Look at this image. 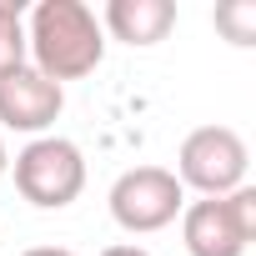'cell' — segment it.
I'll return each instance as SVG.
<instances>
[{
	"label": "cell",
	"instance_id": "cell-1",
	"mask_svg": "<svg viewBox=\"0 0 256 256\" xmlns=\"http://www.w3.org/2000/svg\"><path fill=\"white\" fill-rule=\"evenodd\" d=\"M26 46L36 56V70L60 86V80H80L100 66L106 30H100L96 10L80 6V0H40L26 26Z\"/></svg>",
	"mask_w": 256,
	"mask_h": 256
},
{
	"label": "cell",
	"instance_id": "cell-2",
	"mask_svg": "<svg viewBox=\"0 0 256 256\" xmlns=\"http://www.w3.org/2000/svg\"><path fill=\"white\" fill-rule=\"evenodd\" d=\"M16 191L40 206V211H60L86 191V156L76 141L66 136H36L20 156H16Z\"/></svg>",
	"mask_w": 256,
	"mask_h": 256
},
{
	"label": "cell",
	"instance_id": "cell-3",
	"mask_svg": "<svg viewBox=\"0 0 256 256\" xmlns=\"http://www.w3.org/2000/svg\"><path fill=\"white\" fill-rule=\"evenodd\" d=\"M181 211H186V186L166 166H131L110 186V216L131 236H151V231L171 226Z\"/></svg>",
	"mask_w": 256,
	"mask_h": 256
},
{
	"label": "cell",
	"instance_id": "cell-4",
	"mask_svg": "<svg viewBox=\"0 0 256 256\" xmlns=\"http://www.w3.org/2000/svg\"><path fill=\"white\" fill-rule=\"evenodd\" d=\"M246 166L251 151L231 126H201L176 151V181L201 196H231L236 186H246Z\"/></svg>",
	"mask_w": 256,
	"mask_h": 256
},
{
	"label": "cell",
	"instance_id": "cell-5",
	"mask_svg": "<svg viewBox=\"0 0 256 256\" xmlns=\"http://www.w3.org/2000/svg\"><path fill=\"white\" fill-rule=\"evenodd\" d=\"M60 110H66V90L56 80H46L36 66H20L10 76H0V126L40 136L46 126H56Z\"/></svg>",
	"mask_w": 256,
	"mask_h": 256
},
{
	"label": "cell",
	"instance_id": "cell-6",
	"mask_svg": "<svg viewBox=\"0 0 256 256\" xmlns=\"http://www.w3.org/2000/svg\"><path fill=\"white\" fill-rule=\"evenodd\" d=\"M181 236H186V251L191 256H246V236L236 231L231 211L221 196H201L181 211Z\"/></svg>",
	"mask_w": 256,
	"mask_h": 256
},
{
	"label": "cell",
	"instance_id": "cell-7",
	"mask_svg": "<svg viewBox=\"0 0 256 256\" xmlns=\"http://www.w3.org/2000/svg\"><path fill=\"white\" fill-rule=\"evenodd\" d=\"M176 26L171 0H110L106 6V30L126 46H156Z\"/></svg>",
	"mask_w": 256,
	"mask_h": 256
},
{
	"label": "cell",
	"instance_id": "cell-8",
	"mask_svg": "<svg viewBox=\"0 0 256 256\" xmlns=\"http://www.w3.org/2000/svg\"><path fill=\"white\" fill-rule=\"evenodd\" d=\"M26 56H30V46H26V10H20V0H0V76L20 70Z\"/></svg>",
	"mask_w": 256,
	"mask_h": 256
},
{
	"label": "cell",
	"instance_id": "cell-9",
	"mask_svg": "<svg viewBox=\"0 0 256 256\" xmlns=\"http://www.w3.org/2000/svg\"><path fill=\"white\" fill-rule=\"evenodd\" d=\"M216 30H221L231 46H251V40H256V0L216 6Z\"/></svg>",
	"mask_w": 256,
	"mask_h": 256
},
{
	"label": "cell",
	"instance_id": "cell-10",
	"mask_svg": "<svg viewBox=\"0 0 256 256\" xmlns=\"http://www.w3.org/2000/svg\"><path fill=\"white\" fill-rule=\"evenodd\" d=\"M226 201V211H231V221H236V231L246 236V241H256V186H236L231 196H221Z\"/></svg>",
	"mask_w": 256,
	"mask_h": 256
},
{
	"label": "cell",
	"instance_id": "cell-11",
	"mask_svg": "<svg viewBox=\"0 0 256 256\" xmlns=\"http://www.w3.org/2000/svg\"><path fill=\"white\" fill-rule=\"evenodd\" d=\"M100 256H151V251H146V246H106Z\"/></svg>",
	"mask_w": 256,
	"mask_h": 256
},
{
	"label": "cell",
	"instance_id": "cell-12",
	"mask_svg": "<svg viewBox=\"0 0 256 256\" xmlns=\"http://www.w3.org/2000/svg\"><path fill=\"white\" fill-rule=\"evenodd\" d=\"M26 256H76V251H66V246H36V251H26Z\"/></svg>",
	"mask_w": 256,
	"mask_h": 256
},
{
	"label": "cell",
	"instance_id": "cell-13",
	"mask_svg": "<svg viewBox=\"0 0 256 256\" xmlns=\"http://www.w3.org/2000/svg\"><path fill=\"white\" fill-rule=\"evenodd\" d=\"M10 171V151H6V141H0V176Z\"/></svg>",
	"mask_w": 256,
	"mask_h": 256
}]
</instances>
